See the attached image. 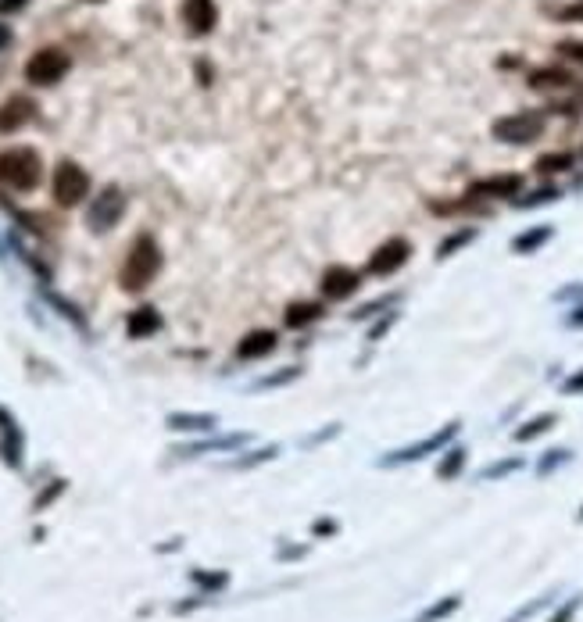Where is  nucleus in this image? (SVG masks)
Wrapping results in <instances>:
<instances>
[{
    "label": "nucleus",
    "mask_w": 583,
    "mask_h": 622,
    "mask_svg": "<svg viewBox=\"0 0 583 622\" xmlns=\"http://www.w3.org/2000/svg\"><path fill=\"white\" fill-rule=\"evenodd\" d=\"M44 183V158L36 147H7L0 151V186L15 193H33Z\"/></svg>",
    "instance_id": "2"
},
{
    "label": "nucleus",
    "mask_w": 583,
    "mask_h": 622,
    "mask_svg": "<svg viewBox=\"0 0 583 622\" xmlns=\"http://www.w3.org/2000/svg\"><path fill=\"white\" fill-rule=\"evenodd\" d=\"M0 262H4V243H0Z\"/></svg>",
    "instance_id": "49"
},
{
    "label": "nucleus",
    "mask_w": 583,
    "mask_h": 622,
    "mask_svg": "<svg viewBox=\"0 0 583 622\" xmlns=\"http://www.w3.org/2000/svg\"><path fill=\"white\" fill-rule=\"evenodd\" d=\"M479 240V229L476 226H459L451 229L440 243H437V262H448V258H455V254H462L469 243H476Z\"/></svg>",
    "instance_id": "23"
},
{
    "label": "nucleus",
    "mask_w": 583,
    "mask_h": 622,
    "mask_svg": "<svg viewBox=\"0 0 583 622\" xmlns=\"http://www.w3.org/2000/svg\"><path fill=\"white\" fill-rule=\"evenodd\" d=\"M158 272H162V247H158V240L151 232H140L129 243V254H125L122 272H118V286L125 293H143L158 280Z\"/></svg>",
    "instance_id": "1"
},
{
    "label": "nucleus",
    "mask_w": 583,
    "mask_h": 622,
    "mask_svg": "<svg viewBox=\"0 0 583 622\" xmlns=\"http://www.w3.org/2000/svg\"><path fill=\"white\" fill-rule=\"evenodd\" d=\"M7 47H11V25L0 22V51H7Z\"/></svg>",
    "instance_id": "47"
},
{
    "label": "nucleus",
    "mask_w": 583,
    "mask_h": 622,
    "mask_svg": "<svg viewBox=\"0 0 583 622\" xmlns=\"http://www.w3.org/2000/svg\"><path fill=\"white\" fill-rule=\"evenodd\" d=\"M573 458H577V451H569V448H551V451H544L540 458H537L533 472H537L540 479H548V476H555L558 469H566Z\"/></svg>",
    "instance_id": "28"
},
{
    "label": "nucleus",
    "mask_w": 583,
    "mask_h": 622,
    "mask_svg": "<svg viewBox=\"0 0 583 622\" xmlns=\"http://www.w3.org/2000/svg\"><path fill=\"white\" fill-rule=\"evenodd\" d=\"M33 114H36V101H33V97L11 94V97L0 104V133L11 136V133H18V129H25V125L33 122Z\"/></svg>",
    "instance_id": "13"
},
{
    "label": "nucleus",
    "mask_w": 583,
    "mask_h": 622,
    "mask_svg": "<svg viewBox=\"0 0 583 622\" xmlns=\"http://www.w3.org/2000/svg\"><path fill=\"white\" fill-rule=\"evenodd\" d=\"M29 0H0V15H15V11H22Z\"/></svg>",
    "instance_id": "45"
},
{
    "label": "nucleus",
    "mask_w": 583,
    "mask_h": 622,
    "mask_svg": "<svg viewBox=\"0 0 583 622\" xmlns=\"http://www.w3.org/2000/svg\"><path fill=\"white\" fill-rule=\"evenodd\" d=\"M51 193H54V204L58 208H75L90 197V172L83 169L79 162H58L54 179H51Z\"/></svg>",
    "instance_id": "6"
},
{
    "label": "nucleus",
    "mask_w": 583,
    "mask_h": 622,
    "mask_svg": "<svg viewBox=\"0 0 583 622\" xmlns=\"http://www.w3.org/2000/svg\"><path fill=\"white\" fill-rule=\"evenodd\" d=\"M558 426V411H537V415H529L526 422H519L516 429H512V440L516 444H533V440H540L544 433H551Z\"/></svg>",
    "instance_id": "20"
},
{
    "label": "nucleus",
    "mask_w": 583,
    "mask_h": 622,
    "mask_svg": "<svg viewBox=\"0 0 583 622\" xmlns=\"http://www.w3.org/2000/svg\"><path fill=\"white\" fill-rule=\"evenodd\" d=\"M562 197V186H555V183H544V186H537V190H529V193H519L516 201H512V208H519V212H529V208H544V204H555Z\"/></svg>",
    "instance_id": "26"
},
{
    "label": "nucleus",
    "mask_w": 583,
    "mask_h": 622,
    "mask_svg": "<svg viewBox=\"0 0 583 622\" xmlns=\"http://www.w3.org/2000/svg\"><path fill=\"white\" fill-rule=\"evenodd\" d=\"M401 322V311L394 308V311H387V315H380V319H372V330H369V343H380L383 340V333L387 330H394Z\"/></svg>",
    "instance_id": "35"
},
{
    "label": "nucleus",
    "mask_w": 583,
    "mask_h": 622,
    "mask_svg": "<svg viewBox=\"0 0 583 622\" xmlns=\"http://www.w3.org/2000/svg\"><path fill=\"white\" fill-rule=\"evenodd\" d=\"M280 558H283V562H291V558H304V548H283V551H280Z\"/></svg>",
    "instance_id": "46"
},
{
    "label": "nucleus",
    "mask_w": 583,
    "mask_h": 622,
    "mask_svg": "<svg viewBox=\"0 0 583 622\" xmlns=\"http://www.w3.org/2000/svg\"><path fill=\"white\" fill-rule=\"evenodd\" d=\"M519 64H523L519 57H501V68H519Z\"/></svg>",
    "instance_id": "48"
},
{
    "label": "nucleus",
    "mask_w": 583,
    "mask_h": 622,
    "mask_svg": "<svg viewBox=\"0 0 583 622\" xmlns=\"http://www.w3.org/2000/svg\"><path fill=\"white\" fill-rule=\"evenodd\" d=\"M0 461L15 472H22V465H25V433L4 404H0Z\"/></svg>",
    "instance_id": "11"
},
{
    "label": "nucleus",
    "mask_w": 583,
    "mask_h": 622,
    "mask_svg": "<svg viewBox=\"0 0 583 622\" xmlns=\"http://www.w3.org/2000/svg\"><path fill=\"white\" fill-rule=\"evenodd\" d=\"M322 315H326V304H322V301H291V304L283 308V326H287V330H308V326H315Z\"/></svg>",
    "instance_id": "19"
},
{
    "label": "nucleus",
    "mask_w": 583,
    "mask_h": 622,
    "mask_svg": "<svg viewBox=\"0 0 583 622\" xmlns=\"http://www.w3.org/2000/svg\"><path fill=\"white\" fill-rule=\"evenodd\" d=\"M122 215H125V193H122V186L108 183V186L90 201V208H86V226H90V232H112V229L122 222Z\"/></svg>",
    "instance_id": "8"
},
{
    "label": "nucleus",
    "mask_w": 583,
    "mask_h": 622,
    "mask_svg": "<svg viewBox=\"0 0 583 622\" xmlns=\"http://www.w3.org/2000/svg\"><path fill=\"white\" fill-rule=\"evenodd\" d=\"M68 490V479H51V487H44L40 494H36V501H33V511H47L54 501H58L61 494Z\"/></svg>",
    "instance_id": "34"
},
{
    "label": "nucleus",
    "mask_w": 583,
    "mask_h": 622,
    "mask_svg": "<svg viewBox=\"0 0 583 622\" xmlns=\"http://www.w3.org/2000/svg\"><path fill=\"white\" fill-rule=\"evenodd\" d=\"M162 330V311L154 304H140L125 315V337L129 340H151Z\"/></svg>",
    "instance_id": "18"
},
{
    "label": "nucleus",
    "mask_w": 583,
    "mask_h": 622,
    "mask_svg": "<svg viewBox=\"0 0 583 622\" xmlns=\"http://www.w3.org/2000/svg\"><path fill=\"white\" fill-rule=\"evenodd\" d=\"M190 583H197L201 587V594H219L226 583H230V572H204V568H193L190 572Z\"/></svg>",
    "instance_id": "33"
},
{
    "label": "nucleus",
    "mask_w": 583,
    "mask_h": 622,
    "mask_svg": "<svg viewBox=\"0 0 583 622\" xmlns=\"http://www.w3.org/2000/svg\"><path fill=\"white\" fill-rule=\"evenodd\" d=\"M466 465H469V448L466 444H451V448H444V451H440V461H437V479L451 483V479H459V476L466 472Z\"/></svg>",
    "instance_id": "22"
},
{
    "label": "nucleus",
    "mask_w": 583,
    "mask_h": 622,
    "mask_svg": "<svg viewBox=\"0 0 583 622\" xmlns=\"http://www.w3.org/2000/svg\"><path fill=\"white\" fill-rule=\"evenodd\" d=\"M301 365H287V369H280V372H269V376H262L251 390H276V387H291L293 380H301Z\"/></svg>",
    "instance_id": "32"
},
{
    "label": "nucleus",
    "mask_w": 583,
    "mask_h": 622,
    "mask_svg": "<svg viewBox=\"0 0 583 622\" xmlns=\"http://www.w3.org/2000/svg\"><path fill=\"white\" fill-rule=\"evenodd\" d=\"M551 597H555V594H544V597H533V601H526L523 608H519V612H512V616H509L505 622H526V619H533V616H537L540 608H548V605H551Z\"/></svg>",
    "instance_id": "36"
},
{
    "label": "nucleus",
    "mask_w": 583,
    "mask_h": 622,
    "mask_svg": "<svg viewBox=\"0 0 583 622\" xmlns=\"http://www.w3.org/2000/svg\"><path fill=\"white\" fill-rule=\"evenodd\" d=\"M337 533H341V522L330 518V515H322V518L311 522V537H315V540H326V537H337Z\"/></svg>",
    "instance_id": "38"
},
{
    "label": "nucleus",
    "mask_w": 583,
    "mask_h": 622,
    "mask_svg": "<svg viewBox=\"0 0 583 622\" xmlns=\"http://www.w3.org/2000/svg\"><path fill=\"white\" fill-rule=\"evenodd\" d=\"M459 608H462V594H448V597L433 601L430 608H422L411 622H444V619H451Z\"/></svg>",
    "instance_id": "29"
},
{
    "label": "nucleus",
    "mask_w": 583,
    "mask_h": 622,
    "mask_svg": "<svg viewBox=\"0 0 583 622\" xmlns=\"http://www.w3.org/2000/svg\"><path fill=\"white\" fill-rule=\"evenodd\" d=\"M523 469H526L523 454H509V458H498V461H490L487 469H479V479H483V483H498V479H505V476H516V472H523Z\"/></svg>",
    "instance_id": "27"
},
{
    "label": "nucleus",
    "mask_w": 583,
    "mask_h": 622,
    "mask_svg": "<svg viewBox=\"0 0 583 622\" xmlns=\"http://www.w3.org/2000/svg\"><path fill=\"white\" fill-rule=\"evenodd\" d=\"M577 518H580V522H583V505H580V515H577Z\"/></svg>",
    "instance_id": "50"
},
{
    "label": "nucleus",
    "mask_w": 583,
    "mask_h": 622,
    "mask_svg": "<svg viewBox=\"0 0 583 622\" xmlns=\"http://www.w3.org/2000/svg\"><path fill=\"white\" fill-rule=\"evenodd\" d=\"M544 129H548V114L544 112H512V114H501V118H494V125H490V136L498 140V143H512V147H526V143H533V140H540L544 136Z\"/></svg>",
    "instance_id": "4"
},
{
    "label": "nucleus",
    "mask_w": 583,
    "mask_h": 622,
    "mask_svg": "<svg viewBox=\"0 0 583 622\" xmlns=\"http://www.w3.org/2000/svg\"><path fill=\"white\" fill-rule=\"evenodd\" d=\"M555 18H558V22H577V25H580L583 22V0H573V4L558 7V11H555Z\"/></svg>",
    "instance_id": "41"
},
{
    "label": "nucleus",
    "mask_w": 583,
    "mask_h": 622,
    "mask_svg": "<svg viewBox=\"0 0 583 622\" xmlns=\"http://www.w3.org/2000/svg\"><path fill=\"white\" fill-rule=\"evenodd\" d=\"M526 83L537 94H558V90H573L577 86V75L569 68H562V64H544V68H533L526 75Z\"/></svg>",
    "instance_id": "15"
},
{
    "label": "nucleus",
    "mask_w": 583,
    "mask_h": 622,
    "mask_svg": "<svg viewBox=\"0 0 583 622\" xmlns=\"http://www.w3.org/2000/svg\"><path fill=\"white\" fill-rule=\"evenodd\" d=\"M398 304H401V293H380L376 301H365V304H358V308L351 311V322H372V319H380V315L394 311Z\"/></svg>",
    "instance_id": "25"
},
{
    "label": "nucleus",
    "mask_w": 583,
    "mask_h": 622,
    "mask_svg": "<svg viewBox=\"0 0 583 622\" xmlns=\"http://www.w3.org/2000/svg\"><path fill=\"white\" fill-rule=\"evenodd\" d=\"M555 51L562 57H569V61H577V64H583V40H562Z\"/></svg>",
    "instance_id": "43"
},
{
    "label": "nucleus",
    "mask_w": 583,
    "mask_h": 622,
    "mask_svg": "<svg viewBox=\"0 0 583 622\" xmlns=\"http://www.w3.org/2000/svg\"><path fill=\"white\" fill-rule=\"evenodd\" d=\"M341 433V422H330L322 433H315V437H308V440H301V448H315V444H322V440H330V437H337Z\"/></svg>",
    "instance_id": "44"
},
{
    "label": "nucleus",
    "mask_w": 583,
    "mask_h": 622,
    "mask_svg": "<svg viewBox=\"0 0 583 622\" xmlns=\"http://www.w3.org/2000/svg\"><path fill=\"white\" fill-rule=\"evenodd\" d=\"M179 18L193 36H208L219 25V7H215V0H183Z\"/></svg>",
    "instance_id": "12"
},
{
    "label": "nucleus",
    "mask_w": 583,
    "mask_h": 622,
    "mask_svg": "<svg viewBox=\"0 0 583 622\" xmlns=\"http://www.w3.org/2000/svg\"><path fill=\"white\" fill-rule=\"evenodd\" d=\"M577 169V154L573 151H548V154H540L537 162H533V172L540 175V179H551V175H566V172Z\"/></svg>",
    "instance_id": "24"
},
{
    "label": "nucleus",
    "mask_w": 583,
    "mask_h": 622,
    "mask_svg": "<svg viewBox=\"0 0 583 622\" xmlns=\"http://www.w3.org/2000/svg\"><path fill=\"white\" fill-rule=\"evenodd\" d=\"M551 240H555V226H551V222H537V226H526L523 232H516L512 243H509V251H512L516 258H533V254H540Z\"/></svg>",
    "instance_id": "16"
},
{
    "label": "nucleus",
    "mask_w": 583,
    "mask_h": 622,
    "mask_svg": "<svg viewBox=\"0 0 583 622\" xmlns=\"http://www.w3.org/2000/svg\"><path fill=\"white\" fill-rule=\"evenodd\" d=\"M247 440H251L247 433H230V437H215V440H201V444L175 448L173 454H179V458H197V454H212V451H240Z\"/></svg>",
    "instance_id": "21"
},
{
    "label": "nucleus",
    "mask_w": 583,
    "mask_h": 622,
    "mask_svg": "<svg viewBox=\"0 0 583 622\" xmlns=\"http://www.w3.org/2000/svg\"><path fill=\"white\" fill-rule=\"evenodd\" d=\"M44 301H47L51 308H58L61 319H68V322H72V326H75V330H79L83 337L90 333V326H86V315H83V311H79V308H75L72 301H64V297H58V293H51V290H44Z\"/></svg>",
    "instance_id": "30"
},
{
    "label": "nucleus",
    "mask_w": 583,
    "mask_h": 622,
    "mask_svg": "<svg viewBox=\"0 0 583 622\" xmlns=\"http://www.w3.org/2000/svg\"><path fill=\"white\" fill-rule=\"evenodd\" d=\"M459 433H462V422L451 419V422H444L437 433H430V437H422V440H415V444H405V448H398V451H387L376 465H380V469L415 465V461H422V458H430V454H440L444 448H451V444L459 440Z\"/></svg>",
    "instance_id": "3"
},
{
    "label": "nucleus",
    "mask_w": 583,
    "mask_h": 622,
    "mask_svg": "<svg viewBox=\"0 0 583 622\" xmlns=\"http://www.w3.org/2000/svg\"><path fill=\"white\" fill-rule=\"evenodd\" d=\"M411 262V240L409 236H390V240H383L372 254H369V262H365V280H390V276H398L405 265Z\"/></svg>",
    "instance_id": "5"
},
{
    "label": "nucleus",
    "mask_w": 583,
    "mask_h": 622,
    "mask_svg": "<svg viewBox=\"0 0 583 622\" xmlns=\"http://www.w3.org/2000/svg\"><path fill=\"white\" fill-rule=\"evenodd\" d=\"M555 304H573V301H583V283H569V286H558L551 293Z\"/></svg>",
    "instance_id": "40"
},
{
    "label": "nucleus",
    "mask_w": 583,
    "mask_h": 622,
    "mask_svg": "<svg viewBox=\"0 0 583 622\" xmlns=\"http://www.w3.org/2000/svg\"><path fill=\"white\" fill-rule=\"evenodd\" d=\"M280 444H265V448H254V451H243L240 458H233L230 461V469H258V465H265V461H272V458H280Z\"/></svg>",
    "instance_id": "31"
},
{
    "label": "nucleus",
    "mask_w": 583,
    "mask_h": 622,
    "mask_svg": "<svg viewBox=\"0 0 583 622\" xmlns=\"http://www.w3.org/2000/svg\"><path fill=\"white\" fill-rule=\"evenodd\" d=\"M558 390H562V397H583V365L580 369H573V372L558 383Z\"/></svg>",
    "instance_id": "39"
},
{
    "label": "nucleus",
    "mask_w": 583,
    "mask_h": 622,
    "mask_svg": "<svg viewBox=\"0 0 583 622\" xmlns=\"http://www.w3.org/2000/svg\"><path fill=\"white\" fill-rule=\"evenodd\" d=\"M526 179L519 175V172H498V175H483V179H476V183H469L466 197L469 201H516L519 193H523Z\"/></svg>",
    "instance_id": "9"
},
{
    "label": "nucleus",
    "mask_w": 583,
    "mask_h": 622,
    "mask_svg": "<svg viewBox=\"0 0 583 622\" xmlns=\"http://www.w3.org/2000/svg\"><path fill=\"white\" fill-rule=\"evenodd\" d=\"M280 347V333L276 330H247L240 343H236V358L240 361H262L269 354H276Z\"/></svg>",
    "instance_id": "14"
},
{
    "label": "nucleus",
    "mask_w": 583,
    "mask_h": 622,
    "mask_svg": "<svg viewBox=\"0 0 583 622\" xmlns=\"http://www.w3.org/2000/svg\"><path fill=\"white\" fill-rule=\"evenodd\" d=\"M580 605H583V594H573V597H566L558 608H555V616L548 622H573L577 619V612H580Z\"/></svg>",
    "instance_id": "37"
},
{
    "label": "nucleus",
    "mask_w": 583,
    "mask_h": 622,
    "mask_svg": "<svg viewBox=\"0 0 583 622\" xmlns=\"http://www.w3.org/2000/svg\"><path fill=\"white\" fill-rule=\"evenodd\" d=\"M165 426L173 433H215L222 426V419L215 411H173V415H165Z\"/></svg>",
    "instance_id": "17"
},
{
    "label": "nucleus",
    "mask_w": 583,
    "mask_h": 622,
    "mask_svg": "<svg viewBox=\"0 0 583 622\" xmlns=\"http://www.w3.org/2000/svg\"><path fill=\"white\" fill-rule=\"evenodd\" d=\"M68 68H72L68 51H61V47H40L36 54L25 61V83L29 86H54V83H61L68 75Z\"/></svg>",
    "instance_id": "7"
},
{
    "label": "nucleus",
    "mask_w": 583,
    "mask_h": 622,
    "mask_svg": "<svg viewBox=\"0 0 583 622\" xmlns=\"http://www.w3.org/2000/svg\"><path fill=\"white\" fill-rule=\"evenodd\" d=\"M361 286H365V272L361 269H354V265H330L322 272V280H319V293H322V301L341 304V301H351Z\"/></svg>",
    "instance_id": "10"
},
{
    "label": "nucleus",
    "mask_w": 583,
    "mask_h": 622,
    "mask_svg": "<svg viewBox=\"0 0 583 622\" xmlns=\"http://www.w3.org/2000/svg\"><path fill=\"white\" fill-rule=\"evenodd\" d=\"M562 326L566 330H583V301H573L569 311L562 315Z\"/></svg>",
    "instance_id": "42"
}]
</instances>
